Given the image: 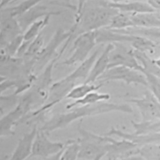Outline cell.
I'll return each mask as SVG.
<instances>
[{"label": "cell", "instance_id": "obj_1", "mask_svg": "<svg viewBox=\"0 0 160 160\" xmlns=\"http://www.w3.org/2000/svg\"><path fill=\"white\" fill-rule=\"evenodd\" d=\"M111 112H121L131 114L132 112V108L128 104H118L108 102V101L99 103L77 106L66 112L57 113L45 121L39 128L46 132L64 128L73 122L81 120L84 118L101 115Z\"/></svg>", "mask_w": 160, "mask_h": 160}, {"label": "cell", "instance_id": "obj_2", "mask_svg": "<svg viewBox=\"0 0 160 160\" xmlns=\"http://www.w3.org/2000/svg\"><path fill=\"white\" fill-rule=\"evenodd\" d=\"M119 12L108 6L105 0H98L94 5L86 4L71 27L74 31L73 39L81 34L107 28Z\"/></svg>", "mask_w": 160, "mask_h": 160}, {"label": "cell", "instance_id": "obj_3", "mask_svg": "<svg viewBox=\"0 0 160 160\" xmlns=\"http://www.w3.org/2000/svg\"><path fill=\"white\" fill-rule=\"evenodd\" d=\"M81 122V120H80ZM79 123L78 129L80 138L78 139L79 144L78 159L82 160H101L108 152V136H100L81 127Z\"/></svg>", "mask_w": 160, "mask_h": 160}, {"label": "cell", "instance_id": "obj_4", "mask_svg": "<svg viewBox=\"0 0 160 160\" xmlns=\"http://www.w3.org/2000/svg\"><path fill=\"white\" fill-rule=\"evenodd\" d=\"M73 39V29L65 31L59 28L56 31L49 42L46 44L40 52L35 58L34 72L37 74L38 71L42 70L56 56L58 55L56 50L61 44L64 42L68 46Z\"/></svg>", "mask_w": 160, "mask_h": 160}, {"label": "cell", "instance_id": "obj_5", "mask_svg": "<svg viewBox=\"0 0 160 160\" xmlns=\"http://www.w3.org/2000/svg\"><path fill=\"white\" fill-rule=\"evenodd\" d=\"M96 31L84 32L76 37L73 42L71 56L61 62L60 64L72 66L86 60L89 56V54L91 50L97 44Z\"/></svg>", "mask_w": 160, "mask_h": 160}, {"label": "cell", "instance_id": "obj_6", "mask_svg": "<svg viewBox=\"0 0 160 160\" xmlns=\"http://www.w3.org/2000/svg\"><path fill=\"white\" fill-rule=\"evenodd\" d=\"M32 110L28 100L22 95L20 96L18 104L1 118L0 136L8 137L15 134L14 127L20 124L22 119Z\"/></svg>", "mask_w": 160, "mask_h": 160}, {"label": "cell", "instance_id": "obj_7", "mask_svg": "<svg viewBox=\"0 0 160 160\" xmlns=\"http://www.w3.org/2000/svg\"><path fill=\"white\" fill-rule=\"evenodd\" d=\"M98 81L101 83L106 81H120L128 85L148 86L146 76L142 72L126 66H115L108 69Z\"/></svg>", "mask_w": 160, "mask_h": 160}, {"label": "cell", "instance_id": "obj_8", "mask_svg": "<svg viewBox=\"0 0 160 160\" xmlns=\"http://www.w3.org/2000/svg\"><path fill=\"white\" fill-rule=\"evenodd\" d=\"M65 142L51 141L45 131L38 129L32 143L31 157L43 158L51 157L60 152L66 145Z\"/></svg>", "mask_w": 160, "mask_h": 160}, {"label": "cell", "instance_id": "obj_9", "mask_svg": "<svg viewBox=\"0 0 160 160\" xmlns=\"http://www.w3.org/2000/svg\"><path fill=\"white\" fill-rule=\"evenodd\" d=\"M113 44L109 52L108 69L115 66H126L142 71V67L134 55V49L128 48L124 43L116 42Z\"/></svg>", "mask_w": 160, "mask_h": 160}, {"label": "cell", "instance_id": "obj_10", "mask_svg": "<svg viewBox=\"0 0 160 160\" xmlns=\"http://www.w3.org/2000/svg\"><path fill=\"white\" fill-rule=\"evenodd\" d=\"M138 108L142 121H152L160 119V102L148 90L139 98H130L126 100Z\"/></svg>", "mask_w": 160, "mask_h": 160}, {"label": "cell", "instance_id": "obj_11", "mask_svg": "<svg viewBox=\"0 0 160 160\" xmlns=\"http://www.w3.org/2000/svg\"><path fill=\"white\" fill-rule=\"evenodd\" d=\"M108 141V152L106 155L108 159L123 158L140 153L141 146L130 141L124 139L117 140L109 136Z\"/></svg>", "mask_w": 160, "mask_h": 160}, {"label": "cell", "instance_id": "obj_12", "mask_svg": "<svg viewBox=\"0 0 160 160\" xmlns=\"http://www.w3.org/2000/svg\"><path fill=\"white\" fill-rule=\"evenodd\" d=\"M41 2L34 6L22 16L16 18L23 32H24L33 22L47 16L59 15L61 13V11L59 10L50 9L48 6L41 4Z\"/></svg>", "mask_w": 160, "mask_h": 160}, {"label": "cell", "instance_id": "obj_13", "mask_svg": "<svg viewBox=\"0 0 160 160\" xmlns=\"http://www.w3.org/2000/svg\"><path fill=\"white\" fill-rule=\"evenodd\" d=\"M106 135L116 136L121 139L130 141L139 146L149 144H160V132L147 134H136L134 132L129 133L120 130L116 128L111 127Z\"/></svg>", "mask_w": 160, "mask_h": 160}, {"label": "cell", "instance_id": "obj_14", "mask_svg": "<svg viewBox=\"0 0 160 160\" xmlns=\"http://www.w3.org/2000/svg\"><path fill=\"white\" fill-rule=\"evenodd\" d=\"M38 129L37 126H34L29 132L25 133L19 139L8 160H26L31 157L32 143Z\"/></svg>", "mask_w": 160, "mask_h": 160}, {"label": "cell", "instance_id": "obj_15", "mask_svg": "<svg viewBox=\"0 0 160 160\" xmlns=\"http://www.w3.org/2000/svg\"><path fill=\"white\" fill-rule=\"evenodd\" d=\"M24 34L18 19L12 17L1 18L0 31L1 48L6 46L10 41Z\"/></svg>", "mask_w": 160, "mask_h": 160}, {"label": "cell", "instance_id": "obj_16", "mask_svg": "<svg viewBox=\"0 0 160 160\" xmlns=\"http://www.w3.org/2000/svg\"><path fill=\"white\" fill-rule=\"evenodd\" d=\"M113 46V43L107 44L104 49L96 59L88 78L84 81L85 82L94 83L95 81H98L100 76L108 69L109 52Z\"/></svg>", "mask_w": 160, "mask_h": 160}, {"label": "cell", "instance_id": "obj_17", "mask_svg": "<svg viewBox=\"0 0 160 160\" xmlns=\"http://www.w3.org/2000/svg\"><path fill=\"white\" fill-rule=\"evenodd\" d=\"M107 5L116 9L119 12L129 14H138L154 12L155 9L147 2L142 1H132L119 3H112L106 1Z\"/></svg>", "mask_w": 160, "mask_h": 160}, {"label": "cell", "instance_id": "obj_18", "mask_svg": "<svg viewBox=\"0 0 160 160\" xmlns=\"http://www.w3.org/2000/svg\"><path fill=\"white\" fill-rule=\"evenodd\" d=\"M99 52V49L94 51L86 60L81 62L79 66L71 73L67 75L66 78L74 82H76V81L79 79H82L85 81L88 78L96 59L98 57Z\"/></svg>", "mask_w": 160, "mask_h": 160}, {"label": "cell", "instance_id": "obj_19", "mask_svg": "<svg viewBox=\"0 0 160 160\" xmlns=\"http://www.w3.org/2000/svg\"><path fill=\"white\" fill-rule=\"evenodd\" d=\"M134 27L160 28V18L156 12L131 14Z\"/></svg>", "mask_w": 160, "mask_h": 160}, {"label": "cell", "instance_id": "obj_20", "mask_svg": "<svg viewBox=\"0 0 160 160\" xmlns=\"http://www.w3.org/2000/svg\"><path fill=\"white\" fill-rule=\"evenodd\" d=\"M45 0H22L16 6L1 8V18L12 17L18 18L31 8Z\"/></svg>", "mask_w": 160, "mask_h": 160}, {"label": "cell", "instance_id": "obj_21", "mask_svg": "<svg viewBox=\"0 0 160 160\" xmlns=\"http://www.w3.org/2000/svg\"><path fill=\"white\" fill-rule=\"evenodd\" d=\"M111 99V95L106 92H99L97 91L91 92L84 98L69 103L66 106V109L69 110L77 106L94 104L104 101H108Z\"/></svg>", "mask_w": 160, "mask_h": 160}, {"label": "cell", "instance_id": "obj_22", "mask_svg": "<svg viewBox=\"0 0 160 160\" xmlns=\"http://www.w3.org/2000/svg\"><path fill=\"white\" fill-rule=\"evenodd\" d=\"M102 85V83L95 84L94 83H88L84 82L82 84L74 86L73 88L69 91V92L67 95L66 99H72L74 101L80 99L91 92L98 91L101 88Z\"/></svg>", "mask_w": 160, "mask_h": 160}, {"label": "cell", "instance_id": "obj_23", "mask_svg": "<svg viewBox=\"0 0 160 160\" xmlns=\"http://www.w3.org/2000/svg\"><path fill=\"white\" fill-rule=\"evenodd\" d=\"M136 134H147L160 132V119L152 121L136 122L131 121Z\"/></svg>", "mask_w": 160, "mask_h": 160}, {"label": "cell", "instance_id": "obj_24", "mask_svg": "<svg viewBox=\"0 0 160 160\" xmlns=\"http://www.w3.org/2000/svg\"><path fill=\"white\" fill-rule=\"evenodd\" d=\"M134 27L131 19V14L119 12L112 19L108 29L113 30H124Z\"/></svg>", "mask_w": 160, "mask_h": 160}, {"label": "cell", "instance_id": "obj_25", "mask_svg": "<svg viewBox=\"0 0 160 160\" xmlns=\"http://www.w3.org/2000/svg\"><path fill=\"white\" fill-rule=\"evenodd\" d=\"M52 16H47L31 24L23 34L24 40L31 41L40 33H41L44 28L49 23L50 18Z\"/></svg>", "mask_w": 160, "mask_h": 160}, {"label": "cell", "instance_id": "obj_26", "mask_svg": "<svg viewBox=\"0 0 160 160\" xmlns=\"http://www.w3.org/2000/svg\"><path fill=\"white\" fill-rule=\"evenodd\" d=\"M44 46V38L42 36V32H41L31 41L26 52L22 58L26 59L34 60L35 62L36 57L42 50Z\"/></svg>", "mask_w": 160, "mask_h": 160}, {"label": "cell", "instance_id": "obj_27", "mask_svg": "<svg viewBox=\"0 0 160 160\" xmlns=\"http://www.w3.org/2000/svg\"><path fill=\"white\" fill-rule=\"evenodd\" d=\"M78 139H69L61 153L59 160H77L78 159Z\"/></svg>", "mask_w": 160, "mask_h": 160}, {"label": "cell", "instance_id": "obj_28", "mask_svg": "<svg viewBox=\"0 0 160 160\" xmlns=\"http://www.w3.org/2000/svg\"><path fill=\"white\" fill-rule=\"evenodd\" d=\"M24 41L23 34L18 36L6 46L1 48V56L14 57L16 56L17 53Z\"/></svg>", "mask_w": 160, "mask_h": 160}, {"label": "cell", "instance_id": "obj_29", "mask_svg": "<svg viewBox=\"0 0 160 160\" xmlns=\"http://www.w3.org/2000/svg\"><path fill=\"white\" fill-rule=\"evenodd\" d=\"M20 97L14 92L10 95L1 94V116L13 109L18 103Z\"/></svg>", "mask_w": 160, "mask_h": 160}, {"label": "cell", "instance_id": "obj_30", "mask_svg": "<svg viewBox=\"0 0 160 160\" xmlns=\"http://www.w3.org/2000/svg\"><path fill=\"white\" fill-rule=\"evenodd\" d=\"M143 73L146 76L149 90L160 102V77L148 72Z\"/></svg>", "mask_w": 160, "mask_h": 160}, {"label": "cell", "instance_id": "obj_31", "mask_svg": "<svg viewBox=\"0 0 160 160\" xmlns=\"http://www.w3.org/2000/svg\"><path fill=\"white\" fill-rule=\"evenodd\" d=\"M49 4L51 5L58 6L61 8H68L76 11L77 9V8L71 4V0H49Z\"/></svg>", "mask_w": 160, "mask_h": 160}, {"label": "cell", "instance_id": "obj_32", "mask_svg": "<svg viewBox=\"0 0 160 160\" xmlns=\"http://www.w3.org/2000/svg\"><path fill=\"white\" fill-rule=\"evenodd\" d=\"M90 0H77L78 4H77V9L76 11L75 18H78L81 14L85 5Z\"/></svg>", "mask_w": 160, "mask_h": 160}, {"label": "cell", "instance_id": "obj_33", "mask_svg": "<svg viewBox=\"0 0 160 160\" xmlns=\"http://www.w3.org/2000/svg\"><path fill=\"white\" fill-rule=\"evenodd\" d=\"M108 160H146V159L140 154H138V155H134V156L123 158L111 159H108Z\"/></svg>", "mask_w": 160, "mask_h": 160}, {"label": "cell", "instance_id": "obj_34", "mask_svg": "<svg viewBox=\"0 0 160 160\" xmlns=\"http://www.w3.org/2000/svg\"><path fill=\"white\" fill-rule=\"evenodd\" d=\"M16 0H1V8L6 7L9 4L14 3Z\"/></svg>", "mask_w": 160, "mask_h": 160}, {"label": "cell", "instance_id": "obj_35", "mask_svg": "<svg viewBox=\"0 0 160 160\" xmlns=\"http://www.w3.org/2000/svg\"><path fill=\"white\" fill-rule=\"evenodd\" d=\"M106 1L112 2V3H119V2H124L128 1H142V0H105Z\"/></svg>", "mask_w": 160, "mask_h": 160}, {"label": "cell", "instance_id": "obj_36", "mask_svg": "<svg viewBox=\"0 0 160 160\" xmlns=\"http://www.w3.org/2000/svg\"><path fill=\"white\" fill-rule=\"evenodd\" d=\"M154 62L155 64H156L158 68H160V56H159L158 58L154 59Z\"/></svg>", "mask_w": 160, "mask_h": 160}, {"label": "cell", "instance_id": "obj_37", "mask_svg": "<svg viewBox=\"0 0 160 160\" xmlns=\"http://www.w3.org/2000/svg\"><path fill=\"white\" fill-rule=\"evenodd\" d=\"M22 1V0H16L14 2H18V1Z\"/></svg>", "mask_w": 160, "mask_h": 160}, {"label": "cell", "instance_id": "obj_38", "mask_svg": "<svg viewBox=\"0 0 160 160\" xmlns=\"http://www.w3.org/2000/svg\"><path fill=\"white\" fill-rule=\"evenodd\" d=\"M37 160H41V159H37Z\"/></svg>", "mask_w": 160, "mask_h": 160}]
</instances>
